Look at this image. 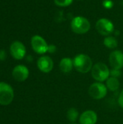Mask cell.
<instances>
[{
    "instance_id": "1",
    "label": "cell",
    "mask_w": 123,
    "mask_h": 124,
    "mask_svg": "<svg viewBox=\"0 0 123 124\" xmlns=\"http://www.w3.org/2000/svg\"><path fill=\"white\" fill-rule=\"evenodd\" d=\"M73 65L75 70L81 73H87L93 68V62L91 57L85 54H79L73 59Z\"/></svg>"
},
{
    "instance_id": "2",
    "label": "cell",
    "mask_w": 123,
    "mask_h": 124,
    "mask_svg": "<svg viewBox=\"0 0 123 124\" xmlns=\"http://www.w3.org/2000/svg\"><path fill=\"white\" fill-rule=\"evenodd\" d=\"M72 31L76 34H85L91 29L89 20L83 16L74 17L70 23Z\"/></svg>"
},
{
    "instance_id": "3",
    "label": "cell",
    "mask_w": 123,
    "mask_h": 124,
    "mask_svg": "<svg viewBox=\"0 0 123 124\" xmlns=\"http://www.w3.org/2000/svg\"><path fill=\"white\" fill-rule=\"evenodd\" d=\"M91 71L92 77L98 82L105 81L110 76V70L103 62H97L94 65Z\"/></svg>"
},
{
    "instance_id": "4",
    "label": "cell",
    "mask_w": 123,
    "mask_h": 124,
    "mask_svg": "<svg viewBox=\"0 0 123 124\" xmlns=\"http://www.w3.org/2000/svg\"><path fill=\"white\" fill-rule=\"evenodd\" d=\"M14 96L12 87L7 83L0 82V105H9L13 101Z\"/></svg>"
},
{
    "instance_id": "5",
    "label": "cell",
    "mask_w": 123,
    "mask_h": 124,
    "mask_svg": "<svg viewBox=\"0 0 123 124\" xmlns=\"http://www.w3.org/2000/svg\"><path fill=\"white\" fill-rule=\"evenodd\" d=\"M96 29L101 36H108L115 31V25L110 20L101 18L96 23Z\"/></svg>"
},
{
    "instance_id": "6",
    "label": "cell",
    "mask_w": 123,
    "mask_h": 124,
    "mask_svg": "<svg viewBox=\"0 0 123 124\" xmlns=\"http://www.w3.org/2000/svg\"><path fill=\"white\" fill-rule=\"evenodd\" d=\"M107 88L101 82H95L92 84L88 89V94L94 100H101L105 97L107 94Z\"/></svg>"
},
{
    "instance_id": "7",
    "label": "cell",
    "mask_w": 123,
    "mask_h": 124,
    "mask_svg": "<svg viewBox=\"0 0 123 124\" xmlns=\"http://www.w3.org/2000/svg\"><path fill=\"white\" fill-rule=\"evenodd\" d=\"M31 46L33 51L39 54H43L47 52L49 44L46 40L38 35H35L31 38Z\"/></svg>"
},
{
    "instance_id": "8",
    "label": "cell",
    "mask_w": 123,
    "mask_h": 124,
    "mask_svg": "<svg viewBox=\"0 0 123 124\" xmlns=\"http://www.w3.org/2000/svg\"><path fill=\"white\" fill-rule=\"evenodd\" d=\"M9 50L12 57L17 60H22L26 54V48L25 45L19 41H13L10 45Z\"/></svg>"
},
{
    "instance_id": "9",
    "label": "cell",
    "mask_w": 123,
    "mask_h": 124,
    "mask_svg": "<svg viewBox=\"0 0 123 124\" xmlns=\"http://www.w3.org/2000/svg\"><path fill=\"white\" fill-rule=\"evenodd\" d=\"M109 65L112 69L121 70L123 68V52L120 50H114L109 57Z\"/></svg>"
},
{
    "instance_id": "10",
    "label": "cell",
    "mask_w": 123,
    "mask_h": 124,
    "mask_svg": "<svg viewBox=\"0 0 123 124\" xmlns=\"http://www.w3.org/2000/svg\"><path fill=\"white\" fill-rule=\"evenodd\" d=\"M12 77L19 82L25 81L29 76V70L24 65H17L12 70Z\"/></svg>"
},
{
    "instance_id": "11",
    "label": "cell",
    "mask_w": 123,
    "mask_h": 124,
    "mask_svg": "<svg viewBox=\"0 0 123 124\" xmlns=\"http://www.w3.org/2000/svg\"><path fill=\"white\" fill-rule=\"evenodd\" d=\"M37 66L40 71L44 73H48L53 70L54 62L49 56H41L37 60Z\"/></svg>"
},
{
    "instance_id": "12",
    "label": "cell",
    "mask_w": 123,
    "mask_h": 124,
    "mask_svg": "<svg viewBox=\"0 0 123 124\" xmlns=\"http://www.w3.org/2000/svg\"><path fill=\"white\" fill-rule=\"evenodd\" d=\"M98 120V116L94 110L84 111L79 118L80 124H96Z\"/></svg>"
},
{
    "instance_id": "13",
    "label": "cell",
    "mask_w": 123,
    "mask_h": 124,
    "mask_svg": "<svg viewBox=\"0 0 123 124\" xmlns=\"http://www.w3.org/2000/svg\"><path fill=\"white\" fill-rule=\"evenodd\" d=\"M74 68L73 60L70 57H64L59 62V69L62 73H68Z\"/></svg>"
},
{
    "instance_id": "14",
    "label": "cell",
    "mask_w": 123,
    "mask_h": 124,
    "mask_svg": "<svg viewBox=\"0 0 123 124\" xmlns=\"http://www.w3.org/2000/svg\"><path fill=\"white\" fill-rule=\"evenodd\" d=\"M120 81L117 78L109 76V78L106 81V86L107 89L110 90L111 92H115L120 88Z\"/></svg>"
},
{
    "instance_id": "15",
    "label": "cell",
    "mask_w": 123,
    "mask_h": 124,
    "mask_svg": "<svg viewBox=\"0 0 123 124\" xmlns=\"http://www.w3.org/2000/svg\"><path fill=\"white\" fill-rule=\"evenodd\" d=\"M103 43H104V45L107 48L111 49H114L117 48L118 46V41H117V39L112 36H106L104 39Z\"/></svg>"
},
{
    "instance_id": "16",
    "label": "cell",
    "mask_w": 123,
    "mask_h": 124,
    "mask_svg": "<svg viewBox=\"0 0 123 124\" xmlns=\"http://www.w3.org/2000/svg\"><path fill=\"white\" fill-rule=\"evenodd\" d=\"M78 116H79V113L78 111L74 108H70L67 112V120L72 123H74L77 121L78 118Z\"/></svg>"
},
{
    "instance_id": "17",
    "label": "cell",
    "mask_w": 123,
    "mask_h": 124,
    "mask_svg": "<svg viewBox=\"0 0 123 124\" xmlns=\"http://www.w3.org/2000/svg\"><path fill=\"white\" fill-rule=\"evenodd\" d=\"M55 4L58 7H66L72 4L73 0H54Z\"/></svg>"
},
{
    "instance_id": "18",
    "label": "cell",
    "mask_w": 123,
    "mask_h": 124,
    "mask_svg": "<svg viewBox=\"0 0 123 124\" xmlns=\"http://www.w3.org/2000/svg\"><path fill=\"white\" fill-rule=\"evenodd\" d=\"M102 5L105 9H112L114 7V2L112 0H104Z\"/></svg>"
},
{
    "instance_id": "19",
    "label": "cell",
    "mask_w": 123,
    "mask_h": 124,
    "mask_svg": "<svg viewBox=\"0 0 123 124\" xmlns=\"http://www.w3.org/2000/svg\"><path fill=\"white\" fill-rule=\"evenodd\" d=\"M121 71L120 70H117V69H112L110 70V76L112 77H115V78H118L121 76Z\"/></svg>"
},
{
    "instance_id": "20",
    "label": "cell",
    "mask_w": 123,
    "mask_h": 124,
    "mask_svg": "<svg viewBox=\"0 0 123 124\" xmlns=\"http://www.w3.org/2000/svg\"><path fill=\"white\" fill-rule=\"evenodd\" d=\"M56 51H57V46H56L54 44H49V45L48 46L47 52L51 53V54H53V53H54Z\"/></svg>"
},
{
    "instance_id": "21",
    "label": "cell",
    "mask_w": 123,
    "mask_h": 124,
    "mask_svg": "<svg viewBox=\"0 0 123 124\" xmlns=\"http://www.w3.org/2000/svg\"><path fill=\"white\" fill-rule=\"evenodd\" d=\"M118 103H119V105L123 108V91L120 92V95H119V97H118Z\"/></svg>"
},
{
    "instance_id": "22",
    "label": "cell",
    "mask_w": 123,
    "mask_h": 124,
    "mask_svg": "<svg viewBox=\"0 0 123 124\" xmlns=\"http://www.w3.org/2000/svg\"><path fill=\"white\" fill-rule=\"evenodd\" d=\"M7 57V54L4 50H0V60L3 61L6 59Z\"/></svg>"
},
{
    "instance_id": "23",
    "label": "cell",
    "mask_w": 123,
    "mask_h": 124,
    "mask_svg": "<svg viewBox=\"0 0 123 124\" xmlns=\"http://www.w3.org/2000/svg\"><path fill=\"white\" fill-rule=\"evenodd\" d=\"M78 1H82V0H78Z\"/></svg>"
},
{
    "instance_id": "24",
    "label": "cell",
    "mask_w": 123,
    "mask_h": 124,
    "mask_svg": "<svg viewBox=\"0 0 123 124\" xmlns=\"http://www.w3.org/2000/svg\"></svg>"
}]
</instances>
